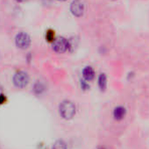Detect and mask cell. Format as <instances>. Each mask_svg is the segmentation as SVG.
Masks as SVG:
<instances>
[{
	"mask_svg": "<svg viewBox=\"0 0 149 149\" xmlns=\"http://www.w3.org/2000/svg\"><path fill=\"white\" fill-rule=\"evenodd\" d=\"M83 77L85 81L90 82L95 77V71L91 67H86L83 70Z\"/></svg>",
	"mask_w": 149,
	"mask_h": 149,
	"instance_id": "8992f818",
	"label": "cell"
},
{
	"mask_svg": "<svg viewBox=\"0 0 149 149\" xmlns=\"http://www.w3.org/2000/svg\"><path fill=\"white\" fill-rule=\"evenodd\" d=\"M99 149H104V148H103V147H102V148H99Z\"/></svg>",
	"mask_w": 149,
	"mask_h": 149,
	"instance_id": "2e32d148",
	"label": "cell"
},
{
	"mask_svg": "<svg viewBox=\"0 0 149 149\" xmlns=\"http://www.w3.org/2000/svg\"><path fill=\"white\" fill-rule=\"evenodd\" d=\"M6 102V95L3 93V94L0 95V104H5Z\"/></svg>",
	"mask_w": 149,
	"mask_h": 149,
	"instance_id": "4fadbf2b",
	"label": "cell"
},
{
	"mask_svg": "<svg viewBox=\"0 0 149 149\" xmlns=\"http://www.w3.org/2000/svg\"><path fill=\"white\" fill-rule=\"evenodd\" d=\"M52 149H67V145L62 140H57L52 146Z\"/></svg>",
	"mask_w": 149,
	"mask_h": 149,
	"instance_id": "30bf717a",
	"label": "cell"
},
{
	"mask_svg": "<svg viewBox=\"0 0 149 149\" xmlns=\"http://www.w3.org/2000/svg\"><path fill=\"white\" fill-rule=\"evenodd\" d=\"M15 43L19 48L26 49L31 44V38L26 33L21 32V33L17 34V36L15 38Z\"/></svg>",
	"mask_w": 149,
	"mask_h": 149,
	"instance_id": "3957f363",
	"label": "cell"
},
{
	"mask_svg": "<svg viewBox=\"0 0 149 149\" xmlns=\"http://www.w3.org/2000/svg\"><path fill=\"white\" fill-rule=\"evenodd\" d=\"M81 88L84 90V91H87L90 89V85L87 84V82L85 80H82L81 81Z\"/></svg>",
	"mask_w": 149,
	"mask_h": 149,
	"instance_id": "7c38bea8",
	"label": "cell"
},
{
	"mask_svg": "<svg viewBox=\"0 0 149 149\" xmlns=\"http://www.w3.org/2000/svg\"><path fill=\"white\" fill-rule=\"evenodd\" d=\"M18 2H24V1H26V0H17Z\"/></svg>",
	"mask_w": 149,
	"mask_h": 149,
	"instance_id": "5bb4252c",
	"label": "cell"
},
{
	"mask_svg": "<svg viewBox=\"0 0 149 149\" xmlns=\"http://www.w3.org/2000/svg\"><path fill=\"white\" fill-rule=\"evenodd\" d=\"M107 85V78L104 74H101L98 77V86L101 91H104Z\"/></svg>",
	"mask_w": 149,
	"mask_h": 149,
	"instance_id": "ba28073f",
	"label": "cell"
},
{
	"mask_svg": "<svg viewBox=\"0 0 149 149\" xmlns=\"http://www.w3.org/2000/svg\"><path fill=\"white\" fill-rule=\"evenodd\" d=\"M60 1H65V0H60Z\"/></svg>",
	"mask_w": 149,
	"mask_h": 149,
	"instance_id": "9a60e30c",
	"label": "cell"
},
{
	"mask_svg": "<svg viewBox=\"0 0 149 149\" xmlns=\"http://www.w3.org/2000/svg\"><path fill=\"white\" fill-rule=\"evenodd\" d=\"M53 49L57 53H64L68 49V40L61 37L56 39L53 44Z\"/></svg>",
	"mask_w": 149,
	"mask_h": 149,
	"instance_id": "277c9868",
	"label": "cell"
},
{
	"mask_svg": "<svg viewBox=\"0 0 149 149\" xmlns=\"http://www.w3.org/2000/svg\"><path fill=\"white\" fill-rule=\"evenodd\" d=\"M46 39L48 42H54V32L53 30H48L46 33Z\"/></svg>",
	"mask_w": 149,
	"mask_h": 149,
	"instance_id": "8fae6325",
	"label": "cell"
},
{
	"mask_svg": "<svg viewBox=\"0 0 149 149\" xmlns=\"http://www.w3.org/2000/svg\"><path fill=\"white\" fill-rule=\"evenodd\" d=\"M70 11L74 16L81 17L84 12V6L83 2L80 1V0H74V1H73L70 6Z\"/></svg>",
	"mask_w": 149,
	"mask_h": 149,
	"instance_id": "5b68a950",
	"label": "cell"
},
{
	"mask_svg": "<svg viewBox=\"0 0 149 149\" xmlns=\"http://www.w3.org/2000/svg\"><path fill=\"white\" fill-rule=\"evenodd\" d=\"M125 113H126V111L124 107L122 106H118V107H116L114 111H113V116H114V118L117 119V120H121L125 118Z\"/></svg>",
	"mask_w": 149,
	"mask_h": 149,
	"instance_id": "52a82bcc",
	"label": "cell"
},
{
	"mask_svg": "<svg viewBox=\"0 0 149 149\" xmlns=\"http://www.w3.org/2000/svg\"><path fill=\"white\" fill-rule=\"evenodd\" d=\"M60 114L65 119H70L76 114V107L70 101H63L60 104Z\"/></svg>",
	"mask_w": 149,
	"mask_h": 149,
	"instance_id": "6da1fadb",
	"label": "cell"
},
{
	"mask_svg": "<svg viewBox=\"0 0 149 149\" xmlns=\"http://www.w3.org/2000/svg\"><path fill=\"white\" fill-rule=\"evenodd\" d=\"M46 88H45V85L40 83V82H37L34 86H33V92L36 94V95H40L42 94L44 91H45Z\"/></svg>",
	"mask_w": 149,
	"mask_h": 149,
	"instance_id": "9c48e42d",
	"label": "cell"
},
{
	"mask_svg": "<svg viewBox=\"0 0 149 149\" xmlns=\"http://www.w3.org/2000/svg\"><path fill=\"white\" fill-rule=\"evenodd\" d=\"M13 81L14 85L17 88L22 89V88H25L28 84L29 76L26 72L19 70L15 73V74L13 76Z\"/></svg>",
	"mask_w": 149,
	"mask_h": 149,
	"instance_id": "7a4b0ae2",
	"label": "cell"
}]
</instances>
